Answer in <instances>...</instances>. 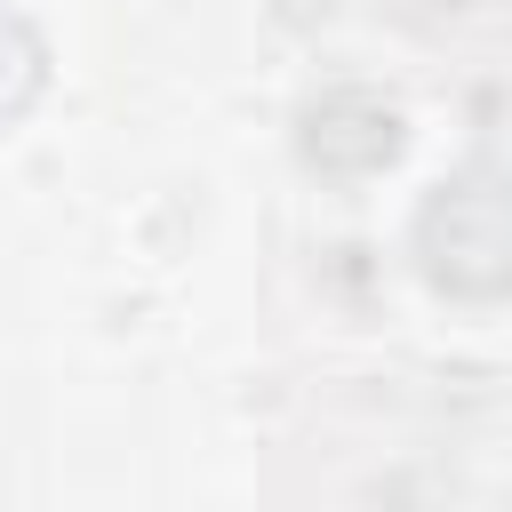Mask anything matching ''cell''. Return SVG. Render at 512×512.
<instances>
[{
	"label": "cell",
	"mask_w": 512,
	"mask_h": 512,
	"mask_svg": "<svg viewBox=\"0 0 512 512\" xmlns=\"http://www.w3.org/2000/svg\"><path fill=\"white\" fill-rule=\"evenodd\" d=\"M400 272L424 304L456 320L512 312V152L504 144H472L408 192Z\"/></svg>",
	"instance_id": "6da1fadb"
},
{
	"label": "cell",
	"mask_w": 512,
	"mask_h": 512,
	"mask_svg": "<svg viewBox=\"0 0 512 512\" xmlns=\"http://www.w3.org/2000/svg\"><path fill=\"white\" fill-rule=\"evenodd\" d=\"M496 512H512V480H504V496H496Z\"/></svg>",
	"instance_id": "3957f363"
},
{
	"label": "cell",
	"mask_w": 512,
	"mask_h": 512,
	"mask_svg": "<svg viewBox=\"0 0 512 512\" xmlns=\"http://www.w3.org/2000/svg\"><path fill=\"white\" fill-rule=\"evenodd\" d=\"M408 152H416V112L384 72L328 64L288 104V160L328 200H360L376 184H400Z\"/></svg>",
	"instance_id": "7a4b0ae2"
}]
</instances>
